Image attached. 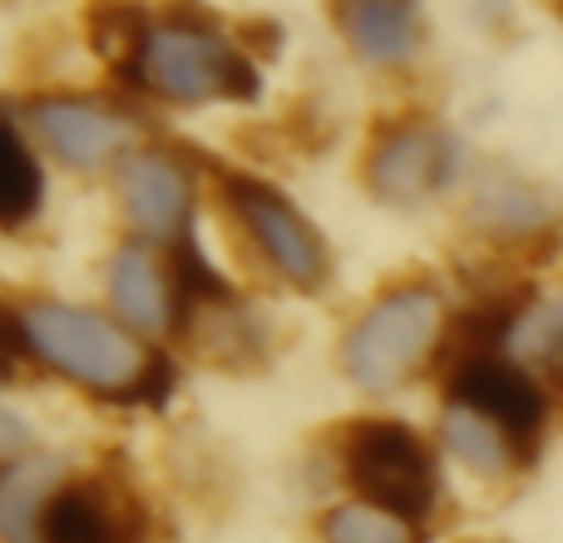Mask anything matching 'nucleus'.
Masks as SVG:
<instances>
[{
    "instance_id": "412c9836",
    "label": "nucleus",
    "mask_w": 563,
    "mask_h": 543,
    "mask_svg": "<svg viewBox=\"0 0 563 543\" xmlns=\"http://www.w3.org/2000/svg\"><path fill=\"white\" fill-rule=\"evenodd\" d=\"M243 40H257V45H263V55H277V45H282V30L273 25V20H253V25H243V30H238V45H243Z\"/></svg>"
},
{
    "instance_id": "6e6552de",
    "label": "nucleus",
    "mask_w": 563,
    "mask_h": 543,
    "mask_svg": "<svg viewBox=\"0 0 563 543\" xmlns=\"http://www.w3.org/2000/svg\"><path fill=\"white\" fill-rule=\"evenodd\" d=\"M445 400L485 415L489 425H499L515 440L519 455L534 459L544 420H549V396L539 390V380L529 376L519 361H499V356L470 361V366H460L455 376L445 380Z\"/></svg>"
},
{
    "instance_id": "f03ea898",
    "label": "nucleus",
    "mask_w": 563,
    "mask_h": 543,
    "mask_svg": "<svg viewBox=\"0 0 563 543\" xmlns=\"http://www.w3.org/2000/svg\"><path fill=\"white\" fill-rule=\"evenodd\" d=\"M129 89H148L174 104H213V99H243L253 104L263 95L253 59L238 40H228L208 15H164L154 20L144 40L139 69L124 79Z\"/></svg>"
},
{
    "instance_id": "1a4fd4ad",
    "label": "nucleus",
    "mask_w": 563,
    "mask_h": 543,
    "mask_svg": "<svg viewBox=\"0 0 563 543\" xmlns=\"http://www.w3.org/2000/svg\"><path fill=\"white\" fill-rule=\"evenodd\" d=\"M119 198L139 233L178 243L194 233V178L168 148H139L119 164Z\"/></svg>"
},
{
    "instance_id": "9d476101",
    "label": "nucleus",
    "mask_w": 563,
    "mask_h": 543,
    "mask_svg": "<svg viewBox=\"0 0 563 543\" xmlns=\"http://www.w3.org/2000/svg\"><path fill=\"white\" fill-rule=\"evenodd\" d=\"M35 134L45 138V148L59 158V164L79 168V174H95L109 158L124 148V119L114 109L95 104V99L79 95H35L25 104Z\"/></svg>"
},
{
    "instance_id": "a211bd4d",
    "label": "nucleus",
    "mask_w": 563,
    "mask_h": 543,
    "mask_svg": "<svg viewBox=\"0 0 563 543\" xmlns=\"http://www.w3.org/2000/svg\"><path fill=\"white\" fill-rule=\"evenodd\" d=\"M164 263H168V277H174L178 301H184L188 317H194V311H203V307H223V301H238L233 287H228V281L218 277L213 267H208V257H203V247H198L194 233H184L178 243H168V247H164Z\"/></svg>"
},
{
    "instance_id": "dca6fc26",
    "label": "nucleus",
    "mask_w": 563,
    "mask_h": 543,
    "mask_svg": "<svg viewBox=\"0 0 563 543\" xmlns=\"http://www.w3.org/2000/svg\"><path fill=\"white\" fill-rule=\"evenodd\" d=\"M148 30H154V20L139 5H95L89 10V45L99 49V59H109V65L119 69V79H129L139 69Z\"/></svg>"
},
{
    "instance_id": "2eb2a0df",
    "label": "nucleus",
    "mask_w": 563,
    "mask_h": 543,
    "mask_svg": "<svg viewBox=\"0 0 563 543\" xmlns=\"http://www.w3.org/2000/svg\"><path fill=\"white\" fill-rule=\"evenodd\" d=\"M440 440H445L450 455H455L465 469H475L479 479H499V475H509V469L529 465V459L519 455V445L505 435V430L489 425L485 415H475V410H465V406H450V410H445Z\"/></svg>"
},
{
    "instance_id": "f257e3e1",
    "label": "nucleus",
    "mask_w": 563,
    "mask_h": 543,
    "mask_svg": "<svg viewBox=\"0 0 563 543\" xmlns=\"http://www.w3.org/2000/svg\"><path fill=\"white\" fill-rule=\"evenodd\" d=\"M30 356L55 376L85 386L104 406H148L158 410L178 386V370L164 351H148L119 321L69 301H30L15 307Z\"/></svg>"
},
{
    "instance_id": "ddd939ff",
    "label": "nucleus",
    "mask_w": 563,
    "mask_h": 543,
    "mask_svg": "<svg viewBox=\"0 0 563 543\" xmlns=\"http://www.w3.org/2000/svg\"><path fill=\"white\" fill-rule=\"evenodd\" d=\"M346 45L371 65H406L420 45V10L400 0H356V5H331Z\"/></svg>"
},
{
    "instance_id": "9b49d317",
    "label": "nucleus",
    "mask_w": 563,
    "mask_h": 543,
    "mask_svg": "<svg viewBox=\"0 0 563 543\" xmlns=\"http://www.w3.org/2000/svg\"><path fill=\"white\" fill-rule=\"evenodd\" d=\"M104 287H109V301H114L119 321L134 331H148V336H154V331H174L188 321L174 277H168V263L148 243L119 247V253L109 257Z\"/></svg>"
},
{
    "instance_id": "20e7f679",
    "label": "nucleus",
    "mask_w": 563,
    "mask_h": 543,
    "mask_svg": "<svg viewBox=\"0 0 563 543\" xmlns=\"http://www.w3.org/2000/svg\"><path fill=\"white\" fill-rule=\"evenodd\" d=\"M336 455L341 475L356 489V499L386 509V514L406 519V524H426L430 509L440 499V469L430 445L406 425V420L386 415H361L336 430Z\"/></svg>"
},
{
    "instance_id": "423d86ee",
    "label": "nucleus",
    "mask_w": 563,
    "mask_h": 543,
    "mask_svg": "<svg viewBox=\"0 0 563 543\" xmlns=\"http://www.w3.org/2000/svg\"><path fill=\"white\" fill-rule=\"evenodd\" d=\"M223 198L238 213V223L247 228L253 247L273 263V272H282L297 291H327L331 247L282 188L263 184L253 174H223Z\"/></svg>"
},
{
    "instance_id": "7ed1b4c3",
    "label": "nucleus",
    "mask_w": 563,
    "mask_h": 543,
    "mask_svg": "<svg viewBox=\"0 0 563 543\" xmlns=\"http://www.w3.org/2000/svg\"><path fill=\"white\" fill-rule=\"evenodd\" d=\"M445 336V301L435 287H386L341 336V370L371 396H390L435 356Z\"/></svg>"
},
{
    "instance_id": "5701e85b",
    "label": "nucleus",
    "mask_w": 563,
    "mask_h": 543,
    "mask_svg": "<svg viewBox=\"0 0 563 543\" xmlns=\"http://www.w3.org/2000/svg\"><path fill=\"white\" fill-rule=\"evenodd\" d=\"M559 10H563V5H559Z\"/></svg>"
},
{
    "instance_id": "f3484780",
    "label": "nucleus",
    "mask_w": 563,
    "mask_h": 543,
    "mask_svg": "<svg viewBox=\"0 0 563 543\" xmlns=\"http://www.w3.org/2000/svg\"><path fill=\"white\" fill-rule=\"evenodd\" d=\"M321 539L327 543H426V534H420L416 524L366 505V499L327 509V514H321Z\"/></svg>"
},
{
    "instance_id": "aec40b11",
    "label": "nucleus",
    "mask_w": 563,
    "mask_h": 543,
    "mask_svg": "<svg viewBox=\"0 0 563 543\" xmlns=\"http://www.w3.org/2000/svg\"><path fill=\"white\" fill-rule=\"evenodd\" d=\"M509 346H515L519 361H544L549 370L563 366V297L554 301H534V307L519 317L515 336H509Z\"/></svg>"
},
{
    "instance_id": "0eeeda50",
    "label": "nucleus",
    "mask_w": 563,
    "mask_h": 543,
    "mask_svg": "<svg viewBox=\"0 0 563 543\" xmlns=\"http://www.w3.org/2000/svg\"><path fill=\"white\" fill-rule=\"evenodd\" d=\"M455 174V138L440 124H386L366 148V164H361V178L366 188L380 198V203H426L430 193L450 184Z\"/></svg>"
},
{
    "instance_id": "4be33fe9",
    "label": "nucleus",
    "mask_w": 563,
    "mask_h": 543,
    "mask_svg": "<svg viewBox=\"0 0 563 543\" xmlns=\"http://www.w3.org/2000/svg\"><path fill=\"white\" fill-rule=\"evenodd\" d=\"M0 435H5V465H20V450L30 445V435H25V430H20V420L10 415V410H5V415H0Z\"/></svg>"
},
{
    "instance_id": "4468645a",
    "label": "nucleus",
    "mask_w": 563,
    "mask_h": 543,
    "mask_svg": "<svg viewBox=\"0 0 563 543\" xmlns=\"http://www.w3.org/2000/svg\"><path fill=\"white\" fill-rule=\"evenodd\" d=\"M59 485V459L35 455L5 465L0 475V534L5 543H40V514H45V499Z\"/></svg>"
},
{
    "instance_id": "39448f33",
    "label": "nucleus",
    "mask_w": 563,
    "mask_h": 543,
    "mask_svg": "<svg viewBox=\"0 0 563 543\" xmlns=\"http://www.w3.org/2000/svg\"><path fill=\"white\" fill-rule=\"evenodd\" d=\"M148 534L154 514L119 459H104L79 479H59L40 514V543H148Z\"/></svg>"
},
{
    "instance_id": "f8f14e48",
    "label": "nucleus",
    "mask_w": 563,
    "mask_h": 543,
    "mask_svg": "<svg viewBox=\"0 0 563 543\" xmlns=\"http://www.w3.org/2000/svg\"><path fill=\"white\" fill-rule=\"evenodd\" d=\"M470 218H475L489 237H499V243H534V237H549V228L559 223V203L549 188L495 174L475 188Z\"/></svg>"
},
{
    "instance_id": "6ab92c4d",
    "label": "nucleus",
    "mask_w": 563,
    "mask_h": 543,
    "mask_svg": "<svg viewBox=\"0 0 563 543\" xmlns=\"http://www.w3.org/2000/svg\"><path fill=\"white\" fill-rule=\"evenodd\" d=\"M5 144H10V188H5V228H20L40 213L45 203V174H40V158L30 154L20 124H5Z\"/></svg>"
}]
</instances>
